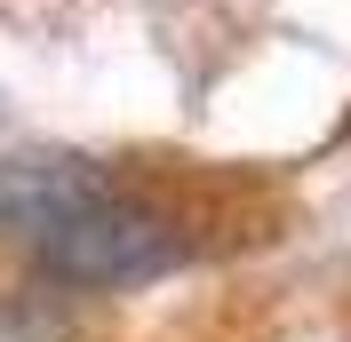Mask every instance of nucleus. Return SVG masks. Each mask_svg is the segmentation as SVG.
<instances>
[{
	"mask_svg": "<svg viewBox=\"0 0 351 342\" xmlns=\"http://www.w3.org/2000/svg\"><path fill=\"white\" fill-rule=\"evenodd\" d=\"M96 192H112V175L88 159V151H8L0 159V239L32 247L40 231H56L72 207H88Z\"/></svg>",
	"mask_w": 351,
	"mask_h": 342,
	"instance_id": "obj_2",
	"label": "nucleus"
},
{
	"mask_svg": "<svg viewBox=\"0 0 351 342\" xmlns=\"http://www.w3.org/2000/svg\"><path fill=\"white\" fill-rule=\"evenodd\" d=\"M0 342H72L64 302L32 295V287H8V295H0Z\"/></svg>",
	"mask_w": 351,
	"mask_h": 342,
	"instance_id": "obj_3",
	"label": "nucleus"
},
{
	"mask_svg": "<svg viewBox=\"0 0 351 342\" xmlns=\"http://www.w3.org/2000/svg\"><path fill=\"white\" fill-rule=\"evenodd\" d=\"M192 255V239L176 215H160L152 199L128 192H96L88 207H72L56 231L32 239V263H40L48 287H72V295H128V287H152L176 263Z\"/></svg>",
	"mask_w": 351,
	"mask_h": 342,
	"instance_id": "obj_1",
	"label": "nucleus"
}]
</instances>
